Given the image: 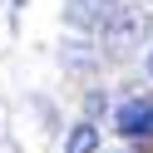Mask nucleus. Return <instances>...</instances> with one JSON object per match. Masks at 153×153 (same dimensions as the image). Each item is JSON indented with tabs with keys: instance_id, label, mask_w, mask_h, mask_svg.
Returning <instances> with one entry per match:
<instances>
[{
	"instance_id": "1",
	"label": "nucleus",
	"mask_w": 153,
	"mask_h": 153,
	"mask_svg": "<svg viewBox=\"0 0 153 153\" xmlns=\"http://www.w3.org/2000/svg\"><path fill=\"white\" fill-rule=\"evenodd\" d=\"M114 128H119L123 138H153V99H143V94L123 99L119 109H114Z\"/></svg>"
},
{
	"instance_id": "2",
	"label": "nucleus",
	"mask_w": 153,
	"mask_h": 153,
	"mask_svg": "<svg viewBox=\"0 0 153 153\" xmlns=\"http://www.w3.org/2000/svg\"><path fill=\"white\" fill-rule=\"evenodd\" d=\"M64 153H99V128L94 123H74L69 138H64Z\"/></svg>"
},
{
	"instance_id": "3",
	"label": "nucleus",
	"mask_w": 153,
	"mask_h": 153,
	"mask_svg": "<svg viewBox=\"0 0 153 153\" xmlns=\"http://www.w3.org/2000/svg\"><path fill=\"white\" fill-rule=\"evenodd\" d=\"M148 74H153V54H148Z\"/></svg>"
}]
</instances>
